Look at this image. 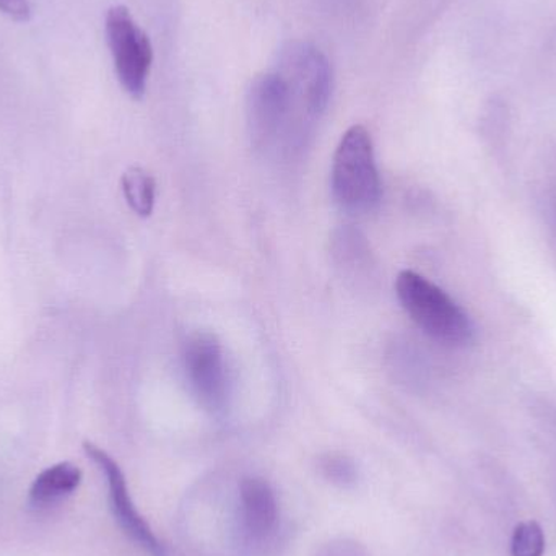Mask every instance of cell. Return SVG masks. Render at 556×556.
<instances>
[{
    "mask_svg": "<svg viewBox=\"0 0 556 556\" xmlns=\"http://www.w3.org/2000/svg\"><path fill=\"white\" fill-rule=\"evenodd\" d=\"M182 363L189 388L199 404L211 414H222L228 402V375L217 337L208 332L189 337Z\"/></svg>",
    "mask_w": 556,
    "mask_h": 556,
    "instance_id": "5b68a950",
    "label": "cell"
},
{
    "mask_svg": "<svg viewBox=\"0 0 556 556\" xmlns=\"http://www.w3.org/2000/svg\"><path fill=\"white\" fill-rule=\"evenodd\" d=\"M124 198L139 217H150L155 207L156 182L142 168H129L121 179Z\"/></svg>",
    "mask_w": 556,
    "mask_h": 556,
    "instance_id": "30bf717a",
    "label": "cell"
},
{
    "mask_svg": "<svg viewBox=\"0 0 556 556\" xmlns=\"http://www.w3.org/2000/svg\"><path fill=\"white\" fill-rule=\"evenodd\" d=\"M0 12L15 22H28L31 7L28 0H0Z\"/></svg>",
    "mask_w": 556,
    "mask_h": 556,
    "instance_id": "4fadbf2b",
    "label": "cell"
},
{
    "mask_svg": "<svg viewBox=\"0 0 556 556\" xmlns=\"http://www.w3.org/2000/svg\"><path fill=\"white\" fill-rule=\"evenodd\" d=\"M323 116L332 94V68L319 48L306 41H290L278 51L274 67Z\"/></svg>",
    "mask_w": 556,
    "mask_h": 556,
    "instance_id": "8992f818",
    "label": "cell"
},
{
    "mask_svg": "<svg viewBox=\"0 0 556 556\" xmlns=\"http://www.w3.org/2000/svg\"><path fill=\"white\" fill-rule=\"evenodd\" d=\"M81 470L72 463H59L42 470L29 486L28 500L35 508L58 505L77 492Z\"/></svg>",
    "mask_w": 556,
    "mask_h": 556,
    "instance_id": "9c48e42d",
    "label": "cell"
},
{
    "mask_svg": "<svg viewBox=\"0 0 556 556\" xmlns=\"http://www.w3.org/2000/svg\"><path fill=\"white\" fill-rule=\"evenodd\" d=\"M330 189L333 201L346 214H369L378 207L381 179L371 134L366 127H350L340 139L333 153Z\"/></svg>",
    "mask_w": 556,
    "mask_h": 556,
    "instance_id": "7a4b0ae2",
    "label": "cell"
},
{
    "mask_svg": "<svg viewBox=\"0 0 556 556\" xmlns=\"http://www.w3.org/2000/svg\"><path fill=\"white\" fill-rule=\"evenodd\" d=\"M323 469L326 476L332 479L333 482L350 483L355 480V466H353L352 460L346 459V457H326Z\"/></svg>",
    "mask_w": 556,
    "mask_h": 556,
    "instance_id": "7c38bea8",
    "label": "cell"
},
{
    "mask_svg": "<svg viewBox=\"0 0 556 556\" xmlns=\"http://www.w3.org/2000/svg\"><path fill=\"white\" fill-rule=\"evenodd\" d=\"M87 456L100 467L101 472L106 477L108 492H110L111 511L116 518L117 525L124 532L136 542L137 545L153 556H165V548L160 544L159 539L153 534L152 529L147 525L146 519L137 511L129 489H127L126 477L121 470L119 464L101 447L93 443L84 444Z\"/></svg>",
    "mask_w": 556,
    "mask_h": 556,
    "instance_id": "52a82bcc",
    "label": "cell"
},
{
    "mask_svg": "<svg viewBox=\"0 0 556 556\" xmlns=\"http://www.w3.org/2000/svg\"><path fill=\"white\" fill-rule=\"evenodd\" d=\"M241 521L244 532L253 541H264L276 531L278 503L273 486L263 479L244 480L241 483Z\"/></svg>",
    "mask_w": 556,
    "mask_h": 556,
    "instance_id": "ba28073f",
    "label": "cell"
},
{
    "mask_svg": "<svg viewBox=\"0 0 556 556\" xmlns=\"http://www.w3.org/2000/svg\"><path fill=\"white\" fill-rule=\"evenodd\" d=\"M545 551V538L541 526L535 522H526L516 529L513 538V555L542 556Z\"/></svg>",
    "mask_w": 556,
    "mask_h": 556,
    "instance_id": "8fae6325",
    "label": "cell"
},
{
    "mask_svg": "<svg viewBox=\"0 0 556 556\" xmlns=\"http://www.w3.org/2000/svg\"><path fill=\"white\" fill-rule=\"evenodd\" d=\"M104 31L121 87L130 97L140 100L146 94L153 62L149 36L124 5L108 10Z\"/></svg>",
    "mask_w": 556,
    "mask_h": 556,
    "instance_id": "277c9868",
    "label": "cell"
},
{
    "mask_svg": "<svg viewBox=\"0 0 556 556\" xmlns=\"http://www.w3.org/2000/svg\"><path fill=\"white\" fill-rule=\"evenodd\" d=\"M395 293L405 313L431 339L450 346H464L472 340L469 314L428 278L404 270L395 280Z\"/></svg>",
    "mask_w": 556,
    "mask_h": 556,
    "instance_id": "3957f363",
    "label": "cell"
},
{
    "mask_svg": "<svg viewBox=\"0 0 556 556\" xmlns=\"http://www.w3.org/2000/svg\"><path fill=\"white\" fill-rule=\"evenodd\" d=\"M248 130L254 149L303 142L319 117L306 98L273 68L251 81L247 98Z\"/></svg>",
    "mask_w": 556,
    "mask_h": 556,
    "instance_id": "6da1fadb",
    "label": "cell"
}]
</instances>
